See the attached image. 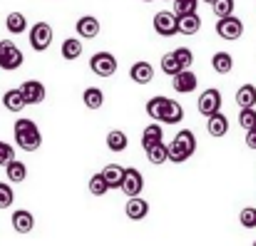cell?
I'll return each instance as SVG.
<instances>
[{"instance_id":"cell-4","label":"cell","mask_w":256,"mask_h":246,"mask_svg":"<svg viewBox=\"0 0 256 246\" xmlns=\"http://www.w3.org/2000/svg\"><path fill=\"white\" fill-rule=\"evenodd\" d=\"M216 32H219L222 40L234 42V40H239V38L244 35V22H242L239 18H234V12H232V15H224V18H219V22H216Z\"/></svg>"},{"instance_id":"cell-35","label":"cell","mask_w":256,"mask_h":246,"mask_svg":"<svg viewBox=\"0 0 256 246\" xmlns=\"http://www.w3.org/2000/svg\"><path fill=\"white\" fill-rule=\"evenodd\" d=\"M239 124L244 130H252L256 124V110L254 107H242V114H239Z\"/></svg>"},{"instance_id":"cell-22","label":"cell","mask_w":256,"mask_h":246,"mask_svg":"<svg viewBox=\"0 0 256 246\" xmlns=\"http://www.w3.org/2000/svg\"><path fill=\"white\" fill-rule=\"evenodd\" d=\"M82 100H85L87 110L97 112V110H102V104H104V92H102L100 87H87L85 94H82Z\"/></svg>"},{"instance_id":"cell-17","label":"cell","mask_w":256,"mask_h":246,"mask_svg":"<svg viewBox=\"0 0 256 246\" xmlns=\"http://www.w3.org/2000/svg\"><path fill=\"white\" fill-rule=\"evenodd\" d=\"M206 132H209L212 137H224V134L229 132V120L222 114V110H219V112H214V114H209Z\"/></svg>"},{"instance_id":"cell-11","label":"cell","mask_w":256,"mask_h":246,"mask_svg":"<svg viewBox=\"0 0 256 246\" xmlns=\"http://www.w3.org/2000/svg\"><path fill=\"white\" fill-rule=\"evenodd\" d=\"M174 90L179 92V94H192L194 90H196V84H199V80H196V75L189 70V68H184V70H179L174 78Z\"/></svg>"},{"instance_id":"cell-5","label":"cell","mask_w":256,"mask_h":246,"mask_svg":"<svg viewBox=\"0 0 256 246\" xmlns=\"http://www.w3.org/2000/svg\"><path fill=\"white\" fill-rule=\"evenodd\" d=\"M52 45V25L50 22H35L30 30V48L35 52H45Z\"/></svg>"},{"instance_id":"cell-37","label":"cell","mask_w":256,"mask_h":246,"mask_svg":"<svg viewBox=\"0 0 256 246\" xmlns=\"http://www.w3.org/2000/svg\"><path fill=\"white\" fill-rule=\"evenodd\" d=\"M174 55H176V60L182 62V68H192L194 55H192V50H189V48H179V50H174Z\"/></svg>"},{"instance_id":"cell-29","label":"cell","mask_w":256,"mask_h":246,"mask_svg":"<svg viewBox=\"0 0 256 246\" xmlns=\"http://www.w3.org/2000/svg\"><path fill=\"white\" fill-rule=\"evenodd\" d=\"M127 144H130V140H127V134H124V132L112 130V132L107 134V147H110L112 152H124V150H127Z\"/></svg>"},{"instance_id":"cell-7","label":"cell","mask_w":256,"mask_h":246,"mask_svg":"<svg viewBox=\"0 0 256 246\" xmlns=\"http://www.w3.org/2000/svg\"><path fill=\"white\" fill-rule=\"evenodd\" d=\"M120 189L124 192V196H140L142 189H144V176L137 169H124V176H122Z\"/></svg>"},{"instance_id":"cell-42","label":"cell","mask_w":256,"mask_h":246,"mask_svg":"<svg viewBox=\"0 0 256 246\" xmlns=\"http://www.w3.org/2000/svg\"><path fill=\"white\" fill-rule=\"evenodd\" d=\"M252 130H254V132H256V124H254V127H252Z\"/></svg>"},{"instance_id":"cell-24","label":"cell","mask_w":256,"mask_h":246,"mask_svg":"<svg viewBox=\"0 0 256 246\" xmlns=\"http://www.w3.org/2000/svg\"><path fill=\"white\" fill-rule=\"evenodd\" d=\"M212 68H214V72H219V75H229V72L234 70V58H232L229 52H216V55L212 58Z\"/></svg>"},{"instance_id":"cell-3","label":"cell","mask_w":256,"mask_h":246,"mask_svg":"<svg viewBox=\"0 0 256 246\" xmlns=\"http://www.w3.org/2000/svg\"><path fill=\"white\" fill-rule=\"evenodd\" d=\"M22 62H25V58H22L20 48H18L12 40H2V42H0V70L15 72V70L22 68Z\"/></svg>"},{"instance_id":"cell-12","label":"cell","mask_w":256,"mask_h":246,"mask_svg":"<svg viewBox=\"0 0 256 246\" xmlns=\"http://www.w3.org/2000/svg\"><path fill=\"white\" fill-rule=\"evenodd\" d=\"M222 110V92L219 90H206L202 97H199V112L204 114V117H209V114H214V112H219Z\"/></svg>"},{"instance_id":"cell-13","label":"cell","mask_w":256,"mask_h":246,"mask_svg":"<svg viewBox=\"0 0 256 246\" xmlns=\"http://www.w3.org/2000/svg\"><path fill=\"white\" fill-rule=\"evenodd\" d=\"M75 28H78V35H80V38H85V40H94V38L100 35V30H102V28H100V20H97V18H92V15L80 18Z\"/></svg>"},{"instance_id":"cell-40","label":"cell","mask_w":256,"mask_h":246,"mask_svg":"<svg viewBox=\"0 0 256 246\" xmlns=\"http://www.w3.org/2000/svg\"><path fill=\"white\" fill-rule=\"evenodd\" d=\"M246 147H249V150H256V132L254 130H246Z\"/></svg>"},{"instance_id":"cell-25","label":"cell","mask_w":256,"mask_h":246,"mask_svg":"<svg viewBox=\"0 0 256 246\" xmlns=\"http://www.w3.org/2000/svg\"><path fill=\"white\" fill-rule=\"evenodd\" d=\"M147 160H150V164H154V166L170 162V147H167L164 142H157L154 147L147 150Z\"/></svg>"},{"instance_id":"cell-38","label":"cell","mask_w":256,"mask_h":246,"mask_svg":"<svg viewBox=\"0 0 256 246\" xmlns=\"http://www.w3.org/2000/svg\"><path fill=\"white\" fill-rule=\"evenodd\" d=\"M10 160H15V150H12V144L0 142V166H5Z\"/></svg>"},{"instance_id":"cell-15","label":"cell","mask_w":256,"mask_h":246,"mask_svg":"<svg viewBox=\"0 0 256 246\" xmlns=\"http://www.w3.org/2000/svg\"><path fill=\"white\" fill-rule=\"evenodd\" d=\"M12 229H15L18 234H30V232L35 229V216H32L30 212H25V209H18V212L12 214Z\"/></svg>"},{"instance_id":"cell-20","label":"cell","mask_w":256,"mask_h":246,"mask_svg":"<svg viewBox=\"0 0 256 246\" xmlns=\"http://www.w3.org/2000/svg\"><path fill=\"white\" fill-rule=\"evenodd\" d=\"M162 137H164V132H162V122H152V124L142 132V147H144V152H147L150 147H154L157 142H162Z\"/></svg>"},{"instance_id":"cell-23","label":"cell","mask_w":256,"mask_h":246,"mask_svg":"<svg viewBox=\"0 0 256 246\" xmlns=\"http://www.w3.org/2000/svg\"><path fill=\"white\" fill-rule=\"evenodd\" d=\"M5 28H8L10 35H22L28 30V18L22 12H10L8 20H5Z\"/></svg>"},{"instance_id":"cell-10","label":"cell","mask_w":256,"mask_h":246,"mask_svg":"<svg viewBox=\"0 0 256 246\" xmlns=\"http://www.w3.org/2000/svg\"><path fill=\"white\" fill-rule=\"evenodd\" d=\"M199 30H202V18H199L196 12L176 15V32H179V35H186V38H192V35H196Z\"/></svg>"},{"instance_id":"cell-16","label":"cell","mask_w":256,"mask_h":246,"mask_svg":"<svg viewBox=\"0 0 256 246\" xmlns=\"http://www.w3.org/2000/svg\"><path fill=\"white\" fill-rule=\"evenodd\" d=\"M130 78H132V82H137V84H150V82L154 80V68L150 62H134L132 70H130Z\"/></svg>"},{"instance_id":"cell-8","label":"cell","mask_w":256,"mask_h":246,"mask_svg":"<svg viewBox=\"0 0 256 246\" xmlns=\"http://www.w3.org/2000/svg\"><path fill=\"white\" fill-rule=\"evenodd\" d=\"M154 30L162 38H174L176 35V15L170 10H162L154 15Z\"/></svg>"},{"instance_id":"cell-30","label":"cell","mask_w":256,"mask_h":246,"mask_svg":"<svg viewBox=\"0 0 256 246\" xmlns=\"http://www.w3.org/2000/svg\"><path fill=\"white\" fill-rule=\"evenodd\" d=\"M179 70H184V68H182V62L176 60V55H174V52H170V55H164V58H162V72H164V75L174 78Z\"/></svg>"},{"instance_id":"cell-41","label":"cell","mask_w":256,"mask_h":246,"mask_svg":"<svg viewBox=\"0 0 256 246\" xmlns=\"http://www.w3.org/2000/svg\"><path fill=\"white\" fill-rule=\"evenodd\" d=\"M204 2H209V5H212V2H214V0H204Z\"/></svg>"},{"instance_id":"cell-28","label":"cell","mask_w":256,"mask_h":246,"mask_svg":"<svg viewBox=\"0 0 256 246\" xmlns=\"http://www.w3.org/2000/svg\"><path fill=\"white\" fill-rule=\"evenodd\" d=\"M236 104L239 107H256V87L254 84H242L236 92Z\"/></svg>"},{"instance_id":"cell-31","label":"cell","mask_w":256,"mask_h":246,"mask_svg":"<svg viewBox=\"0 0 256 246\" xmlns=\"http://www.w3.org/2000/svg\"><path fill=\"white\" fill-rule=\"evenodd\" d=\"M90 192H92V196H104L110 192V186H107V182H104L102 174H94L90 179Z\"/></svg>"},{"instance_id":"cell-39","label":"cell","mask_w":256,"mask_h":246,"mask_svg":"<svg viewBox=\"0 0 256 246\" xmlns=\"http://www.w3.org/2000/svg\"><path fill=\"white\" fill-rule=\"evenodd\" d=\"M167 147H170V162L184 164L186 160H189V157H186V154H184V152H182V150H179V147L174 144V142H172V144H167Z\"/></svg>"},{"instance_id":"cell-9","label":"cell","mask_w":256,"mask_h":246,"mask_svg":"<svg viewBox=\"0 0 256 246\" xmlns=\"http://www.w3.org/2000/svg\"><path fill=\"white\" fill-rule=\"evenodd\" d=\"M20 94H22L25 104H40L45 100V84L38 80H28V82H22Z\"/></svg>"},{"instance_id":"cell-18","label":"cell","mask_w":256,"mask_h":246,"mask_svg":"<svg viewBox=\"0 0 256 246\" xmlns=\"http://www.w3.org/2000/svg\"><path fill=\"white\" fill-rule=\"evenodd\" d=\"M2 104H5V110L12 112V114H18V112H22V110L28 107L25 100H22V94H20V87H18V90H8V92L2 94Z\"/></svg>"},{"instance_id":"cell-26","label":"cell","mask_w":256,"mask_h":246,"mask_svg":"<svg viewBox=\"0 0 256 246\" xmlns=\"http://www.w3.org/2000/svg\"><path fill=\"white\" fill-rule=\"evenodd\" d=\"M5 174H8V179H10L12 184H20V182H25V176H28V166L22 162H18V160H10V162L5 164Z\"/></svg>"},{"instance_id":"cell-36","label":"cell","mask_w":256,"mask_h":246,"mask_svg":"<svg viewBox=\"0 0 256 246\" xmlns=\"http://www.w3.org/2000/svg\"><path fill=\"white\" fill-rule=\"evenodd\" d=\"M239 219H242V226H244V229H256V209L254 206H246Z\"/></svg>"},{"instance_id":"cell-1","label":"cell","mask_w":256,"mask_h":246,"mask_svg":"<svg viewBox=\"0 0 256 246\" xmlns=\"http://www.w3.org/2000/svg\"><path fill=\"white\" fill-rule=\"evenodd\" d=\"M147 114L162 124H179L184 120V110L179 102H174L170 97H152L147 102Z\"/></svg>"},{"instance_id":"cell-21","label":"cell","mask_w":256,"mask_h":246,"mask_svg":"<svg viewBox=\"0 0 256 246\" xmlns=\"http://www.w3.org/2000/svg\"><path fill=\"white\" fill-rule=\"evenodd\" d=\"M100 174L104 176V182H107V186H110V189H120L122 176H124V166H120V164H107Z\"/></svg>"},{"instance_id":"cell-19","label":"cell","mask_w":256,"mask_h":246,"mask_svg":"<svg viewBox=\"0 0 256 246\" xmlns=\"http://www.w3.org/2000/svg\"><path fill=\"white\" fill-rule=\"evenodd\" d=\"M174 144H176L186 157H194V152H196V137H194V132H192V130H182V132L176 134Z\"/></svg>"},{"instance_id":"cell-2","label":"cell","mask_w":256,"mask_h":246,"mask_svg":"<svg viewBox=\"0 0 256 246\" xmlns=\"http://www.w3.org/2000/svg\"><path fill=\"white\" fill-rule=\"evenodd\" d=\"M15 144L22 150V152H38L40 144H42V137H40V130L32 120H25L20 117L15 122Z\"/></svg>"},{"instance_id":"cell-27","label":"cell","mask_w":256,"mask_h":246,"mask_svg":"<svg viewBox=\"0 0 256 246\" xmlns=\"http://www.w3.org/2000/svg\"><path fill=\"white\" fill-rule=\"evenodd\" d=\"M80 55H82V40H78V38H68V40L62 42V58L70 60V62H75Z\"/></svg>"},{"instance_id":"cell-6","label":"cell","mask_w":256,"mask_h":246,"mask_svg":"<svg viewBox=\"0 0 256 246\" xmlns=\"http://www.w3.org/2000/svg\"><path fill=\"white\" fill-rule=\"evenodd\" d=\"M90 70L100 78H112L117 72V58L112 52H97L90 60Z\"/></svg>"},{"instance_id":"cell-33","label":"cell","mask_w":256,"mask_h":246,"mask_svg":"<svg viewBox=\"0 0 256 246\" xmlns=\"http://www.w3.org/2000/svg\"><path fill=\"white\" fill-rule=\"evenodd\" d=\"M15 202V194H12V186L0 182V209H10Z\"/></svg>"},{"instance_id":"cell-34","label":"cell","mask_w":256,"mask_h":246,"mask_svg":"<svg viewBox=\"0 0 256 246\" xmlns=\"http://www.w3.org/2000/svg\"><path fill=\"white\" fill-rule=\"evenodd\" d=\"M199 0H174V15H186V12H196Z\"/></svg>"},{"instance_id":"cell-14","label":"cell","mask_w":256,"mask_h":246,"mask_svg":"<svg viewBox=\"0 0 256 246\" xmlns=\"http://www.w3.org/2000/svg\"><path fill=\"white\" fill-rule=\"evenodd\" d=\"M124 212H127V216H130L132 222H140V219H144V216L150 214V204H147V199L130 196V202H127Z\"/></svg>"},{"instance_id":"cell-43","label":"cell","mask_w":256,"mask_h":246,"mask_svg":"<svg viewBox=\"0 0 256 246\" xmlns=\"http://www.w3.org/2000/svg\"><path fill=\"white\" fill-rule=\"evenodd\" d=\"M147 2H150V0H147Z\"/></svg>"},{"instance_id":"cell-32","label":"cell","mask_w":256,"mask_h":246,"mask_svg":"<svg viewBox=\"0 0 256 246\" xmlns=\"http://www.w3.org/2000/svg\"><path fill=\"white\" fill-rule=\"evenodd\" d=\"M212 10H214L216 18L232 15V12H234V0H214V2H212Z\"/></svg>"}]
</instances>
